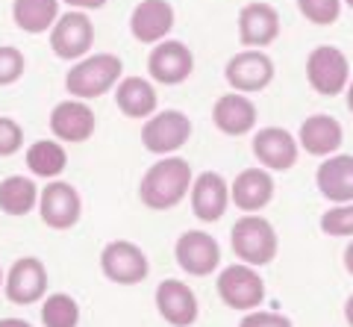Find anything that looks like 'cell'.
Here are the masks:
<instances>
[{
    "mask_svg": "<svg viewBox=\"0 0 353 327\" xmlns=\"http://www.w3.org/2000/svg\"><path fill=\"white\" fill-rule=\"evenodd\" d=\"M192 183H194V174L189 162L180 157H162L145 171L139 186V198L148 210L165 212V210H174L189 195Z\"/></svg>",
    "mask_w": 353,
    "mask_h": 327,
    "instance_id": "obj_1",
    "label": "cell"
},
{
    "mask_svg": "<svg viewBox=\"0 0 353 327\" xmlns=\"http://www.w3.org/2000/svg\"><path fill=\"white\" fill-rule=\"evenodd\" d=\"M306 83L318 95L336 97L347 89L350 83V62L347 57L333 45H318L306 57Z\"/></svg>",
    "mask_w": 353,
    "mask_h": 327,
    "instance_id": "obj_4",
    "label": "cell"
},
{
    "mask_svg": "<svg viewBox=\"0 0 353 327\" xmlns=\"http://www.w3.org/2000/svg\"><path fill=\"white\" fill-rule=\"evenodd\" d=\"M39 186L32 177L24 174H12L0 183V210L6 215H27L39 206Z\"/></svg>",
    "mask_w": 353,
    "mask_h": 327,
    "instance_id": "obj_25",
    "label": "cell"
},
{
    "mask_svg": "<svg viewBox=\"0 0 353 327\" xmlns=\"http://www.w3.org/2000/svg\"><path fill=\"white\" fill-rule=\"evenodd\" d=\"M124 74V62L115 53H88L65 74V89L74 101H94V97L115 89Z\"/></svg>",
    "mask_w": 353,
    "mask_h": 327,
    "instance_id": "obj_2",
    "label": "cell"
},
{
    "mask_svg": "<svg viewBox=\"0 0 353 327\" xmlns=\"http://www.w3.org/2000/svg\"><path fill=\"white\" fill-rule=\"evenodd\" d=\"M194 71V53L189 45L174 39H165L159 45H153L148 57V74L162 86H180L192 77Z\"/></svg>",
    "mask_w": 353,
    "mask_h": 327,
    "instance_id": "obj_13",
    "label": "cell"
},
{
    "mask_svg": "<svg viewBox=\"0 0 353 327\" xmlns=\"http://www.w3.org/2000/svg\"><path fill=\"white\" fill-rule=\"evenodd\" d=\"M212 121L224 136H248L256 127V106L248 95H221L212 106Z\"/></svg>",
    "mask_w": 353,
    "mask_h": 327,
    "instance_id": "obj_23",
    "label": "cell"
},
{
    "mask_svg": "<svg viewBox=\"0 0 353 327\" xmlns=\"http://www.w3.org/2000/svg\"><path fill=\"white\" fill-rule=\"evenodd\" d=\"M224 77L239 95H256L274 80V59L265 50H241L227 62Z\"/></svg>",
    "mask_w": 353,
    "mask_h": 327,
    "instance_id": "obj_10",
    "label": "cell"
},
{
    "mask_svg": "<svg viewBox=\"0 0 353 327\" xmlns=\"http://www.w3.org/2000/svg\"><path fill=\"white\" fill-rule=\"evenodd\" d=\"M174 6L168 0H141L130 15V32L141 45H159L174 27Z\"/></svg>",
    "mask_w": 353,
    "mask_h": 327,
    "instance_id": "obj_17",
    "label": "cell"
},
{
    "mask_svg": "<svg viewBox=\"0 0 353 327\" xmlns=\"http://www.w3.org/2000/svg\"><path fill=\"white\" fill-rule=\"evenodd\" d=\"M345 3H347V6H350V9H353V0H345Z\"/></svg>",
    "mask_w": 353,
    "mask_h": 327,
    "instance_id": "obj_40",
    "label": "cell"
},
{
    "mask_svg": "<svg viewBox=\"0 0 353 327\" xmlns=\"http://www.w3.org/2000/svg\"><path fill=\"white\" fill-rule=\"evenodd\" d=\"M157 310L171 327H192L201 315V304L189 283L168 277L157 286Z\"/></svg>",
    "mask_w": 353,
    "mask_h": 327,
    "instance_id": "obj_14",
    "label": "cell"
},
{
    "mask_svg": "<svg viewBox=\"0 0 353 327\" xmlns=\"http://www.w3.org/2000/svg\"><path fill=\"white\" fill-rule=\"evenodd\" d=\"M59 3H68L74 9H80V12H88V9H101L106 0H59Z\"/></svg>",
    "mask_w": 353,
    "mask_h": 327,
    "instance_id": "obj_34",
    "label": "cell"
},
{
    "mask_svg": "<svg viewBox=\"0 0 353 327\" xmlns=\"http://www.w3.org/2000/svg\"><path fill=\"white\" fill-rule=\"evenodd\" d=\"M239 327H292V319L283 313H268V310H253L245 313Z\"/></svg>",
    "mask_w": 353,
    "mask_h": 327,
    "instance_id": "obj_33",
    "label": "cell"
},
{
    "mask_svg": "<svg viewBox=\"0 0 353 327\" xmlns=\"http://www.w3.org/2000/svg\"><path fill=\"white\" fill-rule=\"evenodd\" d=\"M315 183H318V192L336 206L353 204V157L350 154L327 157L315 171Z\"/></svg>",
    "mask_w": 353,
    "mask_h": 327,
    "instance_id": "obj_21",
    "label": "cell"
},
{
    "mask_svg": "<svg viewBox=\"0 0 353 327\" xmlns=\"http://www.w3.org/2000/svg\"><path fill=\"white\" fill-rule=\"evenodd\" d=\"M345 268H347V275L353 277V242L345 248Z\"/></svg>",
    "mask_w": 353,
    "mask_h": 327,
    "instance_id": "obj_36",
    "label": "cell"
},
{
    "mask_svg": "<svg viewBox=\"0 0 353 327\" xmlns=\"http://www.w3.org/2000/svg\"><path fill=\"white\" fill-rule=\"evenodd\" d=\"M3 292L18 307H30V304L44 301V295H48V268L36 257L15 259L3 280Z\"/></svg>",
    "mask_w": 353,
    "mask_h": 327,
    "instance_id": "obj_12",
    "label": "cell"
},
{
    "mask_svg": "<svg viewBox=\"0 0 353 327\" xmlns=\"http://www.w3.org/2000/svg\"><path fill=\"white\" fill-rule=\"evenodd\" d=\"M345 321H347V324L353 327V295H350V298L345 301Z\"/></svg>",
    "mask_w": 353,
    "mask_h": 327,
    "instance_id": "obj_37",
    "label": "cell"
},
{
    "mask_svg": "<svg viewBox=\"0 0 353 327\" xmlns=\"http://www.w3.org/2000/svg\"><path fill=\"white\" fill-rule=\"evenodd\" d=\"M27 68L24 53L12 45H0V86H12L21 80V74Z\"/></svg>",
    "mask_w": 353,
    "mask_h": 327,
    "instance_id": "obj_31",
    "label": "cell"
},
{
    "mask_svg": "<svg viewBox=\"0 0 353 327\" xmlns=\"http://www.w3.org/2000/svg\"><path fill=\"white\" fill-rule=\"evenodd\" d=\"M189 195H192V212L206 224L218 221V218L227 212V206H230V183L221 177L218 171L197 174Z\"/></svg>",
    "mask_w": 353,
    "mask_h": 327,
    "instance_id": "obj_19",
    "label": "cell"
},
{
    "mask_svg": "<svg viewBox=\"0 0 353 327\" xmlns=\"http://www.w3.org/2000/svg\"><path fill=\"white\" fill-rule=\"evenodd\" d=\"M218 298L230 310L253 313L265 301V280L253 271V266L245 263L224 266V271L218 275Z\"/></svg>",
    "mask_w": 353,
    "mask_h": 327,
    "instance_id": "obj_6",
    "label": "cell"
},
{
    "mask_svg": "<svg viewBox=\"0 0 353 327\" xmlns=\"http://www.w3.org/2000/svg\"><path fill=\"white\" fill-rule=\"evenodd\" d=\"M115 103L127 118H150L157 112L159 95L145 77H121L115 86Z\"/></svg>",
    "mask_w": 353,
    "mask_h": 327,
    "instance_id": "obj_24",
    "label": "cell"
},
{
    "mask_svg": "<svg viewBox=\"0 0 353 327\" xmlns=\"http://www.w3.org/2000/svg\"><path fill=\"white\" fill-rule=\"evenodd\" d=\"M94 45V24L92 18L80 9H71L57 18V24L50 27V50L59 59H77L80 62Z\"/></svg>",
    "mask_w": 353,
    "mask_h": 327,
    "instance_id": "obj_9",
    "label": "cell"
},
{
    "mask_svg": "<svg viewBox=\"0 0 353 327\" xmlns=\"http://www.w3.org/2000/svg\"><path fill=\"white\" fill-rule=\"evenodd\" d=\"M189 139H192V118L180 112V109L153 112L145 121V127H141V145L159 157H174Z\"/></svg>",
    "mask_w": 353,
    "mask_h": 327,
    "instance_id": "obj_5",
    "label": "cell"
},
{
    "mask_svg": "<svg viewBox=\"0 0 353 327\" xmlns=\"http://www.w3.org/2000/svg\"><path fill=\"white\" fill-rule=\"evenodd\" d=\"M253 157L265 171H289L297 162V139L285 127H262L253 136Z\"/></svg>",
    "mask_w": 353,
    "mask_h": 327,
    "instance_id": "obj_18",
    "label": "cell"
},
{
    "mask_svg": "<svg viewBox=\"0 0 353 327\" xmlns=\"http://www.w3.org/2000/svg\"><path fill=\"white\" fill-rule=\"evenodd\" d=\"M230 245H233V254L241 259L245 266H268L274 257H277V230L268 218L262 215H241L239 221L230 230Z\"/></svg>",
    "mask_w": 353,
    "mask_h": 327,
    "instance_id": "obj_3",
    "label": "cell"
},
{
    "mask_svg": "<svg viewBox=\"0 0 353 327\" xmlns=\"http://www.w3.org/2000/svg\"><path fill=\"white\" fill-rule=\"evenodd\" d=\"M59 18V0H12V21L24 32H48Z\"/></svg>",
    "mask_w": 353,
    "mask_h": 327,
    "instance_id": "obj_26",
    "label": "cell"
},
{
    "mask_svg": "<svg viewBox=\"0 0 353 327\" xmlns=\"http://www.w3.org/2000/svg\"><path fill=\"white\" fill-rule=\"evenodd\" d=\"M230 201H233L241 212H259L274 201V180L271 171L265 168H245L230 186Z\"/></svg>",
    "mask_w": 353,
    "mask_h": 327,
    "instance_id": "obj_20",
    "label": "cell"
},
{
    "mask_svg": "<svg viewBox=\"0 0 353 327\" xmlns=\"http://www.w3.org/2000/svg\"><path fill=\"white\" fill-rule=\"evenodd\" d=\"M41 324L44 327H77L80 324V304L68 292H53L41 304Z\"/></svg>",
    "mask_w": 353,
    "mask_h": 327,
    "instance_id": "obj_28",
    "label": "cell"
},
{
    "mask_svg": "<svg viewBox=\"0 0 353 327\" xmlns=\"http://www.w3.org/2000/svg\"><path fill=\"white\" fill-rule=\"evenodd\" d=\"M280 36V12L271 3H248L239 12V41L248 50H259Z\"/></svg>",
    "mask_w": 353,
    "mask_h": 327,
    "instance_id": "obj_16",
    "label": "cell"
},
{
    "mask_svg": "<svg viewBox=\"0 0 353 327\" xmlns=\"http://www.w3.org/2000/svg\"><path fill=\"white\" fill-rule=\"evenodd\" d=\"M97 118L85 101H59L50 109V133L59 141H88L94 136Z\"/></svg>",
    "mask_w": 353,
    "mask_h": 327,
    "instance_id": "obj_15",
    "label": "cell"
},
{
    "mask_svg": "<svg viewBox=\"0 0 353 327\" xmlns=\"http://www.w3.org/2000/svg\"><path fill=\"white\" fill-rule=\"evenodd\" d=\"M174 257L180 268L192 277H209L221 266V245L215 236L203 230H185L174 245Z\"/></svg>",
    "mask_w": 353,
    "mask_h": 327,
    "instance_id": "obj_11",
    "label": "cell"
},
{
    "mask_svg": "<svg viewBox=\"0 0 353 327\" xmlns=\"http://www.w3.org/2000/svg\"><path fill=\"white\" fill-rule=\"evenodd\" d=\"M345 95H347V109L353 112V80L347 83V89H345Z\"/></svg>",
    "mask_w": 353,
    "mask_h": 327,
    "instance_id": "obj_38",
    "label": "cell"
},
{
    "mask_svg": "<svg viewBox=\"0 0 353 327\" xmlns=\"http://www.w3.org/2000/svg\"><path fill=\"white\" fill-rule=\"evenodd\" d=\"M24 145V127L15 118L0 115V157H12Z\"/></svg>",
    "mask_w": 353,
    "mask_h": 327,
    "instance_id": "obj_32",
    "label": "cell"
},
{
    "mask_svg": "<svg viewBox=\"0 0 353 327\" xmlns=\"http://www.w3.org/2000/svg\"><path fill=\"white\" fill-rule=\"evenodd\" d=\"M321 230L327 236H353V204H339L321 215Z\"/></svg>",
    "mask_w": 353,
    "mask_h": 327,
    "instance_id": "obj_30",
    "label": "cell"
},
{
    "mask_svg": "<svg viewBox=\"0 0 353 327\" xmlns=\"http://www.w3.org/2000/svg\"><path fill=\"white\" fill-rule=\"evenodd\" d=\"M3 280H6V275H3V268H0V289H3Z\"/></svg>",
    "mask_w": 353,
    "mask_h": 327,
    "instance_id": "obj_39",
    "label": "cell"
},
{
    "mask_svg": "<svg viewBox=\"0 0 353 327\" xmlns=\"http://www.w3.org/2000/svg\"><path fill=\"white\" fill-rule=\"evenodd\" d=\"M68 166V154H65L62 141L53 139H39L27 148V168L44 180H57Z\"/></svg>",
    "mask_w": 353,
    "mask_h": 327,
    "instance_id": "obj_27",
    "label": "cell"
},
{
    "mask_svg": "<svg viewBox=\"0 0 353 327\" xmlns=\"http://www.w3.org/2000/svg\"><path fill=\"white\" fill-rule=\"evenodd\" d=\"M341 141H345V130H341L339 118L324 112L309 115L301 124V133H297V145L312 157H333L341 148Z\"/></svg>",
    "mask_w": 353,
    "mask_h": 327,
    "instance_id": "obj_22",
    "label": "cell"
},
{
    "mask_svg": "<svg viewBox=\"0 0 353 327\" xmlns=\"http://www.w3.org/2000/svg\"><path fill=\"white\" fill-rule=\"evenodd\" d=\"M39 215L50 230H71L83 215V198L71 183L50 180L39 192Z\"/></svg>",
    "mask_w": 353,
    "mask_h": 327,
    "instance_id": "obj_8",
    "label": "cell"
},
{
    "mask_svg": "<svg viewBox=\"0 0 353 327\" xmlns=\"http://www.w3.org/2000/svg\"><path fill=\"white\" fill-rule=\"evenodd\" d=\"M0 327H32L27 319H0Z\"/></svg>",
    "mask_w": 353,
    "mask_h": 327,
    "instance_id": "obj_35",
    "label": "cell"
},
{
    "mask_svg": "<svg viewBox=\"0 0 353 327\" xmlns=\"http://www.w3.org/2000/svg\"><path fill=\"white\" fill-rule=\"evenodd\" d=\"M101 271L118 286H139L150 275L148 254L136 242L115 239L101 250Z\"/></svg>",
    "mask_w": 353,
    "mask_h": 327,
    "instance_id": "obj_7",
    "label": "cell"
},
{
    "mask_svg": "<svg viewBox=\"0 0 353 327\" xmlns=\"http://www.w3.org/2000/svg\"><path fill=\"white\" fill-rule=\"evenodd\" d=\"M297 9H301V15L309 24L330 27L341 15V0H297Z\"/></svg>",
    "mask_w": 353,
    "mask_h": 327,
    "instance_id": "obj_29",
    "label": "cell"
}]
</instances>
